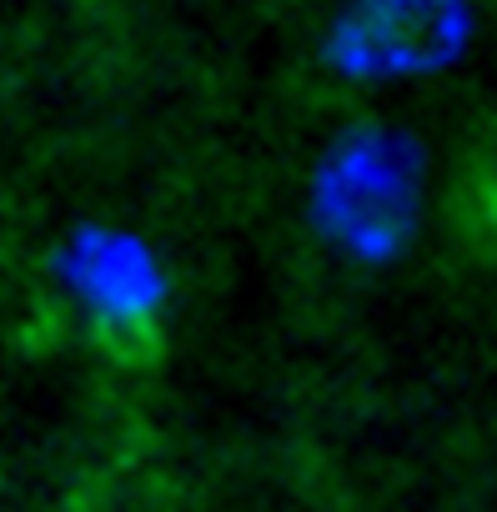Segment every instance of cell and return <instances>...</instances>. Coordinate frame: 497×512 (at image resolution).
I'll return each instance as SVG.
<instances>
[{
  "mask_svg": "<svg viewBox=\"0 0 497 512\" xmlns=\"http://www.w3.org/2000/svg\"><path fill=\"white\" fill-rule=\"evenodd\" d=\"M56 282L111 347L141 342L166 302L156 256L131 231H116V226L71 231L66 246L56 251Z\"/></svg>",
  "mask_w": 497,
  "mask_h": 512,
  "instance_id": "6da1fadb",
  "label": "cell"
},
{
  "mask_svg": "<svg viewBox=\"0 0 497 512\" xmlns=\"http://www.w3.org/2000/svg\"><path fill=\"white\" fill-rule=\"evenodd\" d=\"M322 211L352 251H392L412 226V171L387 146H352L322 176Z\"/></svg>",
  "mask_w": 497,
  "mask_h": 512,
  "instance_id": "7a4b0ae2",
  "label": "cell"
}]
</instances>
